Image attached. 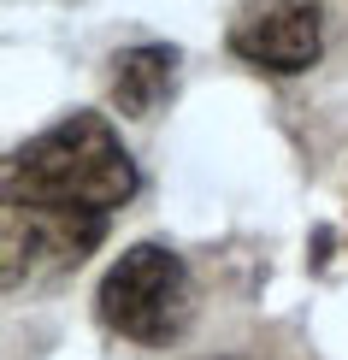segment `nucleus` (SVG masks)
<instances>
[{"label": "nucleus", "instance_id": "20e7f679", "mask_svg": "<svg viewBox=\"0 0 348 360\" xmlns=\"http://www.w3.org/2000/svg\"><path fill=\"white\" fill-rule=\"evenodd\" d=\"M177 48L165 41H142V48H124L112 59V107L124 118H154L177 89Z\"/></svg>", "mask_w": 348, "mask_h": 360}, {"label": "nucleus", "instance_id": "7ed1b4c3", "mask_svg": "<svg viewBox=\"0 0 348 360\" xmlns=\"http://www.w3.org/2000/svg\"><path fill=\"white\" fill-rule=\"evenodd\" d=\"M224 41L242 65L295 77V71H313L325 53V12L319 0H248Z\"/></svg>", "mask_w": 348, "mask_h": 360}, {"label": "nucleus", "instance_id": "f03ea898", "mask_svg": "<svg viewBox=\"0 0 348 360\" xmlns=\"http://www.w3.org/2000/svg\"><path fill=\"white\" fill-rule=\"evenodd\" d=\"M95 313L112 337L142 342V349H165L172 337H183L195 313V283L183 254L160 243H136L112 260V272L95 290Z\"/></svg>", "mask_w": 348, "mask_h": 360}, {"label": "nucleus", "instance_id": "f257e3e1", "mask_svg": "<svg viewBox=\"0 0 348 360\" xmlns=\"http://www.w3.org/2000/svg\"><path fill=\"white\" fill-rule=\"evenodd\" d=\"M6 290L59 278L101 248L136 195V160L101 112H71L6 154Z\"/></svg>", "mask_w": 348, "mask_h": 360}]
</instances>
